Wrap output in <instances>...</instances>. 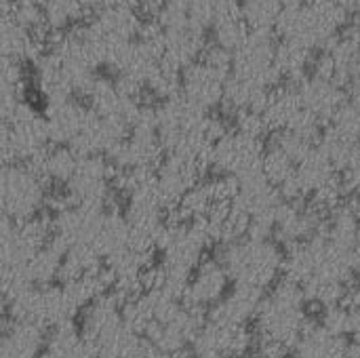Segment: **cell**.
<instances>
[{"instance_id": "obj_3", "label": "cell", "mask_w": 360, "mask_h": 358, "mask_svg": "<svg viewBox=\"0 0 360 358\" xmlns=\"http://www.w3.org/2000/svg\"><path fill=\"white\" fill-rule=\"evenodd\" d=\"M217 260L226 268L232 285L266 293L283 276L285 253L274 238L247 234L230 245H224Z\"/></svg>"}, {"instance_id": "obj_14", "label": "cell", "mask_w": 360, "mask_h": 358, "mask_svg": "<svg viewBox=\"0 0 360 358\" xmlns=\"http://www.w3.org/2000/svg\"><path fill=\"white\" fill-rule=\"evenodd\" d=\"M348 338L331 331L323 323L310 325L300 342L291 348V358H346Z\"/></svg>"}, {"instance_id": "obj_17", "label": "cell", "mask_w": 360, "mask_h": 358, "mask_svg": "<svg viewBox=\"0 0 360 358\" xmlns=\"http://www.w3.org/2000/svg\"><path fill=\"white\" fill-rule=\"evenodd\" d=\"M295 2L300 0H240L238 11L247 21L249 30L276 32L283 15Z\"/></svg>"}, {"instance_id": "obj_23", "label": "cell", "mask_w": 360, "mask_h": 358, "mask_svg": "<svg viewBox=\"0 0 360 358\" xmlns=\"http://www.w3.org/2000/svg\"><path fill=\"white\" fill-rule=\"evenodd\" d=\"M352 257H354V266L360 272V222L359 228H356V234H354V243H352Z\"/></svg>"}, {"instance_id": "obj_5", "label": "cell", "mask_w": 360, "mask_h": 358, "mask_svg": "<svg viewBox=\"0 0 360 358\" xmlns=\"http://www.w3.org/2000/svg\"><path fill=\"white\" fill-rule=\"evenodd\" d=\"M232 72V53L217 44H207L202 55L181 72L179 95L192 106L213 112L224 103L226 82Z\"/></svg>"}, {"instance_id": "obj_8", "label": "cell", "mask_w": 360, "mask_h": 358, "mask_svg": "<svg viewBox=\"0 0 360 358\" xmlns=\"http://www.w3.org/2000/svg\"><path fill=\"white\" fill-rule=\"evenodd\" d=\"M291 84L297 91V97H300L304 110L321 127H325L338 114V110L348 101L346 84H342L329 76H323L319 72H310L302 80L291 82Z\"/></svg>"}, {"instance_id": "obj_20", "label": "cell", "mask_w": 360, "mask_h": 358, "mask_svg": "<svg viewBox=\"0 0 360 358\" xmlns=\"http://www.w3.org/2000/svg\"><path fill=\"white\" fill-rule=\"evenodd\" d=\"M346 358H360V333H354L352 340H348Z\"/></svg>"}, {"instance_id": "obj_21", "label": "cell", "mask_w": 360, "mask_h": 358, "mask_svg": "<svg viewBox=\"0 0 360 358\" xmlns=\"http://www.w3.org/2000/svg\"><path fill=\"white\" fill-rule=\"evenodd\" d=\"M103 6H124V8H137L139 0H101ZM101 6V8H103Z\"/></svg>"}, {"instance_id": "obj_16", "label": "cell", "mask_w": 360, "mask_h": 358, "mask_svg": "<svg viewBox=\"0 0 360 358\" xmlns=\"http://www.w3.org/2000/svg\"><path fill=\"white\" fill-rule=\"evenodd\" d=\"M314 49L304 44L302 40L295 38H283L278 36L276 40V70L281 78H287L291 82L302 80L306 74L312 72L314 65Z\"/></svg>"}, {"instance_id": "obj_22", "label": "cell", "mask_w": 360, "mask_h": 358, "mask_svg": "<svg viewBox=\"0 0 360 358\" xmlns=\"http://www.w3.org/2000/svg\"><path fill=\"white\" fill-rule=\"evenodd\" d=\"M13 4L15 0H0V23L13 17Z\"/></svg>"}, {"instance_id": "obj_7", "label": "cell", "mask_w": 360, "mask_h": 358, "mask_svg": "<svg viewBox=\"0 0 360 358\" xmlns=\"http://www.w3.org/2000/svg\"><path fill=\"white\" fill-rule=\"evenodd\" d=\"M276 36L274 32L251 30L247 38L232 53V72L245 80L266 89L278 87L281 74L276 70Z\"/></svg>"}, {"instance_id": "obj_2", "label": "cell", "mask_w": 360, "mask_h": 358, "mask_svg": "<svg viewBox=\"0 0 360 358\" xmlns=\"http://www.w3.org/2000/svg\"><path fill=\"white\" fill-rule=\"evenodd\" d=\"M308 306L310 304L304 291L285 279L268 289L262 295L259 308L253 319L259 346L281 352L293 348L312 325Z\"/></svg>"}, {"instance_id": "obj_10", "label": "cell", "mask_w": 360, "mask_h": 358, "mask_svg": "<svg viewBox=\"0 0 360 358\" xmlns=\"http://www.w3.org/2000/svg\"><path fill=\"white\" fill-rule=\"evenodd\" d=\"M230 287L232 281L221 262L217 257L205 260L188 279V285L184 289V304L205 314L226 298Z\"/></svg>"}, {"instance_id": "obj_18", "label": "cell", "mask_w": 360, "mask_h": 358, "mask_svg": "<svg viewBox=\"0 0 360 358\" xmlns=\"http://www.w3.org/2000/svg\"><path fill=\"white\" fill-rule=\"evenodd\" d=\"M46 30H70L78 25L89 13L82 0H42Z\"/></svg>"}, {"instance_id": "obj_4", "label": "cell", "mask_w": 360, "mask_h": 358, "mask_svg": "<svg viewBox=\"0 0 360 358\" xmlns=\"http://www.w3.org/2000/svg\"><path fill=\"white\" fill-rule=\"evenodd\" d=\"M350 8L338 0H300L287 8L276 32L283 38H295L314 51H323L348 25Z\"/></svg>"}, {"instance_id": "obj_15", "label": "cell", "mask_w": 360, "mask_h": 358, "mask_svg": "<svg viewBox=\"0 0 360 358\" xmlns=\"http://www.w3.org/2000/svg\"><path fill=\"white\" fill-rule=\"evenodd\" d=\"M262 295L264 293H257L253 289L232 285L230 291L226 293V298L217 306H213L207 312V317L226 321V323H234V325H249L255 319Z\"/></svg>"}, {"instance_id": "obj_12", "label": "cell", "mask_w": 360, "mask_h": 358, "mask_svg": "<svg viewBox=\"0 0 360 358\" xmlns=\"http://www.w3.org/2000/svg\"><path fill=\"white\" fill-rule=\"evenodd\" d=\"M44 124L51 146H70L91 116V108L78 97L49 101L44 106Z\"/></svg>"}, {"instance_id": "obj_13", "label": "cell", "mask_w": 360, "mask_h": 358, "mask_svg": "<svg viewBox=\"0 0 360 358\" xmlns=\"http://www.w3.org/2000/svg\"><path fill=\"white\" fill-rule=\"evenodd\" d=\"M207 49L205 42V30L188 23L181 27L165 30V40H162V55L160 59L179 72H184L190 63H194L202 51Z\"/></svg>"}, {"instance_id": "obj_19", "label": "cell", "mask_w": 360, "mask_h": 358, "mask_svg": "<svg viewBox=\"0 0 360 358\" xmlns=\"http://www.w3.org/2000/svg\"><path fill=\"white\" fill-rule=\"evenodd\" d=\"M211 32H213V44L226 49L228 53H234L251 30H249L247 21L243 19L240 11H236V13L219 17L211 25Z\"/></svg>"}, {"instance_id": "obj_9", "label": "cell", "mask_w": 360, "mask_h": 358, "mask_svg": "<svg viewBox=\"0 0 360 358\" xmlns=\"http://www.w3.org/2000/svg\"><path fill=\"white\" fill-rule=\"evenodd\" d=\"M253 346V331L249 325H234L205 317V323L194 340L192 354H217L238 358Z\"/></svg>"}, {"instance_id": "obj_11", "label": "cell", "mask_w": 360, "mask_h": 358, "mask_svg": "<svg viewBox=\"0 0 360 358\" xmlns=\"http://www.w3.org/2000/svg\"><path fill=\"white\" fill-rule=\"evenodd\" d=\"M323 215L304 200H285L272 224V238L278 245L295 247L310 241L323 226Z\"/></svg>"}, {"instance_id": "obj_1", "label": "cell", "mask_w": 360, "mask_h": 358, "mask_svg": "<svg viewBox=\"0 0 360 358\" xmlns=\"http://www.w3.org/2000/svg\"><path fill=\"white\" fill-rule=\"evenodd\" d=\"M356 266L352 249L319 230L310 241L289 247L283 264V279L297 285L308 304L325 310L344 304L352 295Z\"/></svg>"}, {"instance_id": "obj_24", "label": "cell", "mask_w": 360, "mask_h": 358, "mask_svg": "<svg viewBox=\"0 0 360 358\" xmlns=\"http://www.w3.org/2000/svg\"><path fill=\"white\" fill-rule=\"evenodd\" d=\"M338 2H342L344 6H348V8L352 11V6H354V2H356V0H338Z\"/></svg>"}, {"instance_id": "obj_6", "label": "cell", "mask_w": 360, "mask_h": 358, "mask_svg": "<svg viewBox=\"0 0 360 358\" xmlns=\"http://www.w3.org/2000/svg\"><path fill=\"white\" fill-rule=\"evenodd\" d=\"M264 152V137L232 127L211 146L205 165L207 171H213V175L238 181L262 173Z\"/></svg>"}]
</instances>
